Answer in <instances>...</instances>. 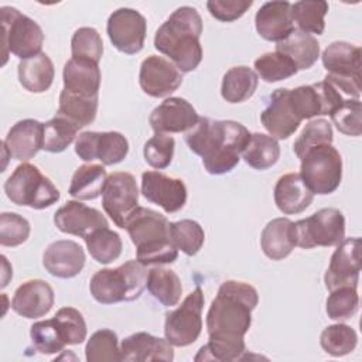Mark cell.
Masks as SVG:
<instances>
[{
	"label": "cell",
	"mask_w": 362,
	"mask_h": 362,
	"mask_svg": "<svg viewBox=\"0 0 362 362\" xmlns=\"http://www.w3.org/2000/svg\"><path fill=\"white\" fill-rule=\"evenodd\" d=\"M4 192L13 204L33 209H45L59 199V191L52 181L30 163L16 167L4 182Z\"/></svg>",
	"instance_id": "cell-6"
},
{
	"label": "cell",
	"mask_w": 362,
	"mask_h": 362,
	"mask_svg": "<svg viewBox=\"0 0 362 362\" xmlns=\"http://www.w3.org/2000/svg\"><path fill=\"white\" fill-rule=\"evenodd\" d=\"M55 226L68 235L86 238L92 232L107 228V219L100 211L79 201H68L54 214Z\"/></svg>",
	"instance_id": "cell-21"
},
{
	"label": "cell",
	"mask_w": 362,
	"mask_h": 362,
	"mask_svg": "<svg viewBox=\"0 0 362 362\" xmlns=\"http://www.w3.org/2000/svg\"><path fill=\"white\" fill-rule=\"evenodd\" d=\"M33 348L44 355L61 352L66 345L54 318L34 322L30 329Z\"/></svg>",
	"instance_id": "cell-44"
},
{
	"label": "cell",
	"mask_w": 362,
	"mask_h": 362,
	"mask_svg": "<svg viewBox=\"0 0 362 362\" xmlns=\"http://www.w3.org/2000/svg\"><path fill=\"white\" fill-rule=\"evenodd\" d=\"M361 272V239H342L334 250L324 276L325 287L331 291L338 287H356Z\"/></svg>",
	"instance_id": "cell-16"
},
{
	"label": "cell",
	"mask_w": 362,
	"mask_h": 362,
	"mask_svg": "<svg viewBox=\"0 0 362 362\" xmlns=\"http://www.w3.org/2000/svg\"><path fill=\"white\" fill-rule=\"evenodd\" d=\"M98 113V96L89 98L62 89L57 116H61L79 129L90 124Z\"/></svg>",
	"instance_id": "cell-33"
},
{
	"label": "cell",
	"mask_w": 362,
	"mask_h": 362,
	"mask_svg": "<svg viewBox=\"0 0 362 362\" xmlns=\"http://www.w3.org/2000/svg\"><path fill=\"white\" fill-rule=\"evenodd\" d=\"M297 246H335L345 238V218L337 208H322L305 219L294 222Z\"/></svg>",
	"instance_id": "cell-11"
},
{
	"label": "cell",
	"mask_w": 362,
	"mask_h": 362,
	"mask_svg": "<svg viewBox=\"0 0 362 362\" xmlns=\"http://www.w3.org/2000/svg\"><path fill=\"white\" fill-rule=\"evenodd\" d=\"M17 72L21 86L31 93L48 90L55 75L54 64L45 52L20 61Z\"/></svg>",
	"instance_id": "cell-30"
},
{
	"label": "cell",
	"mask_w": 362,
	"mask_h": 362,
	"mask_svg": "<svg viewBox=\"0 0 362 362\" xmlns=\"http://www.w3.org/2000/svg\"><path fill=\"white\" fill-rule=\"evenodd\" d=\"M85 252L74 240H55L45 249L42 264L45 270L58 279H72L78 276L85 266Z\"/></svg>",
	"instance_id": "cell-22"
},
{
	"label": "cell",
	"mask_w": 362,
	"mask_h": 362,
	"mask_svg": "<svg viewBox=\"0 0 362 362\" xmlns=\"http://www.w3.org/2000/svg\"><path fill=\"white\" fill-rule=\"evenodd\" d=\"M59 332L66 345H79L86 339V322L74 307H62L54 315Z\"/></svg>",
	"instance_id": "cell-48"
},
{
	"label": "cell",
	"mask_w": 362,
	"mask_h": 362,
	"mask_svg": "<svg viewBox=\"0 0 362 362\" xmlns=\"http://www.w3.org/2000/svg\"><path fill=\"white\" fill-rule=\"evenodd\" d=\"M322 349L332 356H344L351 354L358 344V334L346 324H334L327 327L320 337Z\"/></svg>",
	"instance_id": "cell-42"
},
{
	"label": "cell",
	"mask_w": 362,
	"mask_h": 362,
	"mask_svg": "<svg viewBox=\"0 0 362 362\" xmlns=\"http://www.w3.org/2000/svg\"><path fill=\"white\" fill-rule=\"evenodd\" d=\"M332 127L325 119H315L310 120L303 132L300 133L298 139L293 144L294 154L301 158L303 154L318 144H332Z\"/></svg>",
	"instance_id": "cell-49"
},
{
	"label": "cell",
	"mask_w": 362,
	"mask_h": 362,
	"mask_svg": "<svg viewBox=\"0 0 362 362\" xmlns=\"http://www.w3.org/2000/svg\"><path fill=\"white\" fill-rule=\"evenodd\" d=\"M321 59L328 72L324 79L351 99H359L361 48L345 41H334L324 49Z\"/></svg>",
	"instance_id": "cell-7"
},
{
	"label": "cell",
	"mask_w": 362,
	"mask_h": 362,
	"mask_svg": "<svg viewBox=\"0 0 362 362\" xmlns=\"http://www.w3.org/2000/svg\"><path fill=\"white\" fill-rule=\"evenodd\" d=\"M259 303L257 290L245 281L226 280L212 300L206 314L209 341L201 346L195 361L230 362L243 359L245 334L252 324V311Z\"/></svg>",
	"instance_id": "cell-1"
},
{
	"label": "cell",
	"mask_w": 362,
	"mask_h": 362,
	"mask_svg": "<svg viewBox=\"0 0 362 362\" xmlns=\"http://www.w3.org/2000/svg\"><path fill=\"white\" fill-rule=\"evenodd\" d=\"M107 173L100 164H83L76 168L71 178L69 195L81 199L89 201L98 198L105 187Z\"/></svg>",
	"instance_id": "cell-34"
},
{
	"label": "cell",
	"mask_w": 362,
	"mask_h": 362,
	"mask_svg": "<svg viewBox=\"0 0 362 362\" xmlns=\"http://www.w3.org/2000/svg\"><path fill=\"white\" fill-rule=\"evenodd\" d=\"M0 16L3 28V65L7 62L10 52L21 61L41 54L44 33L37 21L10 6H3Z\"/></svg>",
	"instance_id": "cell-8"
},
{
	"label": "cell",
	"mask_w": 362,
	"mask_h": 362,
	"mask_svg": "<svg viewBox=\"0 0 362 362\" xmlns=\"http://www.w3.org/2000/svg\"><path fill=\"white\" fill-rule=\"evenodd\" d=\"M75 153L83 161L113 165L126 158L129 141L119 132H83L75 140Z\"/></svg>",
	"instance_id": "cell-13"
},
{
	"label": "cell",
	"mask_w": 362,
	"mask_h": 362,
	"mask_svg": "<svg viewBox=\"0 0 362 362\" xmlns=\"http://www.w3.org/2000/svg\"><path fill=\"white\" fill-rule=\"evenodd\" d=\"M54 300L52 287L45 280L34 279L18 286L11 300V308L18 315L34 320L48 314Z\"/></svg>",
	"instance_id": "cell-23"
},
{
	"label": "cell",
	"mask_w": 362,
	"mask_h": 362,
	"mask_svg": "<svg viewBox=\"0 0 362 362\" xmlns=\"http://www.w3.org/2000/svg\"><path fill=\"white\" fill-rule=\"evenodd\" d=\"M146 287L164 307L177 305L182 294V284L178 274L174 270L164 267H153L148 270Z\"/></svg>",
	"instance_id": "cell-35"
},
{
	"label": "cell",
	"mask_w": 362,
	"mask_h": 362,
	"mask_svg": "<svg viewBox=\"0 0 362 362\" xmlns=\"http://www.w3.org/2000/svg\"><path fill=\"white\" fill-rule=\"evenodd\" d=\"M148 270L143 263L129 260L116 269L98 270L90 281L89 291L100 304L137 300L147 286Z\"/></svg>",
	"instance_id": "cell-5"
},
{
	"label": "cell",
	"mask_w": 362,
	"mask_h": 362,
	"mask_svg": "<svg viewBox=\"0 0 362 362\" xmlns=\"http://www.w3.org/2000/svg\"><path fill=\"white\" fill-rule=\"evenodd\" d=\"M328 13V3L324 0H303L291 4L293 21L305 34H322L325 28L324 17Z\"/></svg>",
	"instance_id": "cell-37"
},
{
	"label": "cell",
	"mask_w": 362,
	"mask_h": 362,
	"mask_svg": "<svg viewBox=\"0 0 362 362\" xmlns=\"http://www.w3.org/2000/svg\"><path fill=\"white\" fill-rule=\"evenodd\" d=\"M276 51L288 57L297 69L311 68L320 57V44L317 38L300 30H294L287 38L277 42Z\"/></svg>",
	"instance_id": "cell-31"
},
{
	"label": "cell",
	"mask_w": 362,
	"mask_h": 362,
	"mask_svg": "<svg viewBox=\"0 0 362 362\" xmlns=\"http://www.w3.org/2000/svg\"><path fill=\"white\" fill-rule=\"evenodd\" d=\"M79 127L69 120L55 116L44 123V141L42 150L48 153L64 151L76 137Z\"/></svg>",
	"instance_id": "cell-43"
},
{
	"label": "cell",
	"mask_w": 362,
	"mask_h": 362,
	"mask_svg": "<svg viewBox=\"0 0 362 362\" xmlns=\"http://www.w3.org/2000/svg\"><path fill=\"white\" fill-rule=\"evenodd\" d=\"M300 175L313 194L334 192L342 180V157L332 144L308 148L300 158Z\"/></svg>",
	"instance_id": "cell-9"
},
{
	"label": "cell",
	"mask_w": 362,
	"mask_h": 362,
	"mask_svg": "<svg viewBox=\"0 0 362 362\" xmlns=\"http://www.w3.org/2000/svg\"><path fill=\"white\" fill-rule=\"evenodd\" d=\"M141 194L147 201L161 206L167 214L178 212L187 202V187L184 181L160 171H146L141 174Z\"/></svg>",
	"instance_id": "cell-18"
},
{
	"label": "cell",
	"mask_w": 362,
	"mask_h": 362,
	"mask_svg": "<svg viewBox=\"0 0 362 362\" xmlns=\"http://www.w3.org/2000/svg\"><path fill=\"white\" fill-rule=\"evenodd\" d=\"M3 260V280H1V288H4L8 284V280L13 276V269L8 266V262L6 259V256H1Z\"/></svg>",
	"instance_id": "cell-53"
},
{
	"label": "cell",
	"mask_w": 362,
	"mask_h": 362,
	"mask_svg": "<svg viewBox=\"0 0 362 362\" xmlns=\"http://www.w3.org/2000/svg\"><path fill=\"white\" fill-rule=\"evenodd\" d=\"M314 199V194L303 181L300 173L281 175L274 187V204L286 215L305 211Z\"/></svg>",
	"instance_id": "cell-27"
},
{
	"label": "cell",
	"mask_w": 362,
	"mask_h": 362,
	"mask_svg": "<svg viewBox=\"0 0 362 362\" xmlns=\"http://www.w3.org/2000/svg\"><path fill=\"white\" fill-rule=\"evenodd\" d=\"M106 33L117 51L133 55L143 49L147 23L139 11L122 7L109 16Z\"/></svg>",
	"instance_id": "cell-14"
},
{
	"label": "cell",
	"mask_w": 362,
	"mask_h": 362,
	"mask_svg": "<svg viewBox=\"0 0 362 362\" xmlns=\"http://www.w3.org/2000/svg\"><path fill=\"white\" fill-rule=\"evenodd\" d=\"M195 107L182 98H167L153 109L148 123L154 133H187L198 122Z\"/></svg>",
	"instance_id": "cell-19"
},
{
	"label": "cell",
	"mask_w": 362,
	"mask_h": 362,
	"mask_svg": "<svg viewBox=\"0 0 362 362\" xmlns=\"http://www.w3.org/2000/svg\"><path fill=\"white\" fill-rule=\"evenodd\" d=\"M89 255L102 264H109L122 255L123 243L117 232L109 228H100L85 239Z\"/></svg>",
	"instance_id": "cell-38"
},
{
	"label": "cell",
	"mask_w": 362,
	"mask_h": 362,
	"mask_svg": "<svg viewBox=\"0 0 362 362\" xmlns=\"http://www.w3.org/2000/svg\"><path fill=\"white\" fill-rule=\"evenodd\" d=\"M290 100L297 116L301 120H308L315 116L331 115L342 103L344 98L338 89L324 79L291 89Z\"/></svg>",
	"instance_id": "cell-15"
},
{
	"label": "cell",
	"mask_w": 362,
	"mask_h": 362,
	"mask_svg": "<svg viewBox=\"0 0 362 362\" xmlns=\"http://www.w3.org/2000/svg\"><path fill=\"white\" fill-rule=\"evenodd\" d=\"M72 58L89 59L99 64L103 55V41L93 27L78 28L71 40Z\"/></svg>",
	"instance_id": "cell-46"
},
{
	"label": "cell",
	"mask_w": 362,
	"mask_h": 362,
	"mask_svg": "<svg viewBox=\"0 0 362 362\" xmlns=\"http://www.w3.org/2000/svg\"><path fill=\"white\" fill-rule=\"evenodd\" d=\"M256 31L266 41L280 42L287 38L296 28L291 16V3L267 1L255 16Z\"/></svg>",
	"instance_id": "cell-24"
},
{
	"label": "cell",
	"mask_w": 362,
	"mask_h": 362,
	"mask_svg": "<svg viewBox=\"0 0 362 362\" xmlns=\"http://www.w3.org/2000/svg\"><path fill=\"white\" fill-rule=\"evenodd\" d=\"M250 139L249 130L235 120H214L199 117L185 133L191 151L201 156L205 170L212 175L230 173Z\"/></svg>",
	"instance_id": "cell-2"
},
{
	"label": "cell",
	"mask_w": 362,
	"mask_h": 362,
	"mask_svg": "<svg viewBox=\"0 0 362 362\" xmlns=\"http://www.w3.org/2000/svg\"><path fill=\"white\" fill-rule=\"evenodd\" d=\"M174 147L175 140L171 136L156 133L144 144V160L150 167L156 170H163L171 164L174 157Z\"/></svg>",
	"instance_id": "cell-50"
},
{
	"label": "cell",
	"mask_w": 362,
	"mask_h": 362,
	"mask_svg": "<svg viewBox=\"0 0 362 362\" xmlns=\"http://www.w3.org/2000/svg\"><path fill=\"white\" fill-rule=\"evenodd\" d=\"M62 78L64 89L72 93L89 98H95L99 93L100 69L99 64L93 61L71 58L64 65Z\"/></svg>",
	"instance_id": "cell-28"
},
{
	"label": "cell",
	"mask_w": 362,
	"mask_h": 362,
	"mask_svg": "<svg viewBox=\"0 0 362 362\" xmlns=\"http://www.w3.org/2000/svg\"><path fill=\"white\" fill-rule=\"evenodd\" d=\"M257 74L245 65L228 69L222 78L221 95L229 103H242L253 96L257 89Z\"/></svg>",
	"instance_id": "cell-32"
},
{
	"label": "cell",
	"mask_w": 362,
	"mask_h": 362,
	"mask_svg": "<svg viewBox=\"0 0 362 362\" xmlns=\"http://www.w3.org/2000/svg\"><path fill=\"white\" fill-rule=\"evenodd\" d=\"M335 127L346 134L358 137L362 133V105L359 99H344L329 115Z\"/></svg>",
	"instance_id": "cell-47"
},
{
	"label": "cell",
	"mask_w": 362,
	"mask_h": 362,
	"mask_svg": "<svg viewBox=\"0 0 362 362\" xmlns=\"http://www.w3.org/2000/svg\"><path fill=\"white\" fill-rule=\"evenodd\" d=\"M139 83L146 95L165 98L181 86L182 72L164 57L148 55L140 65Z\"/></svg>",
	"instance_id": "cell-17"
},
{
	"label": "cell",
	"mask_w": 362,
	"mask_h": 362,
	"mask_svg": "<svg viewBox=\"0 0 362 362\" xmlns=\"http://www.w3.org/2000/svg\"><path fill=\"white\" fill-rule=\"evenodd\" d=\"M255 72L267 83L287 79L298 72L294 62L281 52H266L255 61Z\"/></svg>",
	"instance_id": "cell-41"
},
{
	"label": "cell",
	"mask_w": 362,
	"mask_h": 362,
	"mask_svg": "<svg viewBox=\"0 0 362 362\" xmlns=\"http://www.w3.org/2000/svg\"><path fill=\"white\" fill-rule=\"evenodd\" d=\"M252 4V0H209L206 1V8L214 18L230 23L240 18Z\"/></svg>",
	"instance_id": "cell-52"
},
{
	"label": "cell",
	"mask_w": 362,
	"mask_h": 362,
	"mask_svg": "<svg viewBox=\"0 0 362 362\" xmlns=\"http://www.w3.org/2000/svg\"><path fill=\"white\" fill-rule=\"evenodd\" d=\"M263 127L274 139L286 140L300 127L301 119L297 116L291 100L290 89L279 88L270 95L269 105L260 115Z\"/></svg>",
	"instance_id": "cell-20"
},
{
	"label": "cell",
	"mask_w": 362,
	"mask_h": 362,
	"mask_svg": "<svg viewBox=\"0 0 362 362\" xmlns=\"http://www.w3.org/2000/svg\"><path fill=\"white\" fill-rule=\"evenodd\" d=\"M325 311L334 321H344L354 317L359 308V296L356 287L344 286L329 291Z\"/></svg>",
	"instance_id": "cell-45"
},
{
	"label": "cell",
	"mask_w": 362,
	"mask_h": 362,
	"mask_svg": "<svg viewBox=\"0 0 362 362\" xmlns=\"http://www.w3.org/2000/svg\"><path fill=\"white\" fill-rule=\"evenodd\" d=\"M28 221L16 212H3L0 215V243L1 246L16 247L23 245L30 236Z\"/></svg>",
	"instance_id": "cell-51"
},
{
	"label": "cell",
	"mask_w": 362,
	"mask_h": 362,
	"mask_svg": "<svg viewBox=\"0 0 362 362\" xmlns=\"http://www.w3.org/2000/svg\"><path fill=\"white\" fill-rule=\"evenodd\" d=\"M204 301V291L197 286L181 305L165 314L164 335L173 346H188L198 339L202 331Z\"/></svg>",
	"instance_id": "cell-10"
},
{
	"label": "cell",
	"mask_w": 362,
	"mask_h": 362,
	"mask_svg": "<svg viewBox=\"0 0 362 362\" xmlns=\"http://www.w3.org/2000/svg\"><path fill=\"white\" fill-rule=\"evenodd\" d=\"M124 229L136 246V259L144 266L168 264L177 260L178 249L170 236V222L160 212L137 206Z\"/></svg>",
	"instance_id": "cell-4"
},
{
	"label": "cell",
	"mask_w": 362,
	"mask_h": 362,
	"mask_svg": "<svg viewBox=\"0 0 362 362\" xmlns=\"http://www.w3.org/2000/svg\"><path fill=\"white\" fill-rule=\"evenodd\" d=\"M242 157L252 168L263 171L273 167L280 158V144L277 139L264 133L250 134Z\"/></svg>",
	"instance_id": "cell-36"
},
{
	"label": "cell",
	"mask_w": 362,
	"mask_h": 362,
	"mask_svg": "<svg viewBox=\"0 0 362 362\" xmlns=\"http://www.w3.org/2000/svg\"><path fill=\"white\" fill-rule=\"evenodd\" d=\"M88 362H119L122 361L119 339L115 331L102 328L90 335L85 346Z\"/></svg>",
	"instance_id": "cell-39"
},
{
	"label": "cell",
	"mask_w": 362,
	"mask_h": 362,
	"mask_svg": "<svg viewBox=\"0 0 362 362\" xmlns=\"http://www.w3.org/2000/svg\"><path fill=\"white\" fill-rule=\"evenodd\" d=\"M170 236L174 246L187 256L197 255L205 242L202 226L192 219L170 222Z\"/></svg>",
	"instance_id": "cell-40"
},
{
	"label": "cell",
	"mask_w": 362,
	"mask_h": 362,
	"mask_svg": "<svg viewBox=\"0 0 362 362\" xmlns=\"http://www.w3.org/2000/svg\"><path fill=\"white\" fill-rule=\"evenodd\" d=\"M102 206L113 223L124 229L129 216L139 206V188L133 174L116 171L107 175L102 191Z\"/></svg>",
	"instance_id": "cell-12"
},
{
	"label": "cell",
	"mask_w": 362,
	"mask_h": 362,
	"mask_svg": "<svg viewBox=\"0 0 362 362\" xmlns=\"http://www.w3.org/2000/svg\"><path fill=\"white\" fill-rule=\"evenodd\" d=\"M122 361H173V345L160 337L148 332H134L126 337L120 344Z\"/></svg>",
	"instance_id": "cell-26"
},
{
	"label": "cell",
	"mask_w": 362,
	"mask_h": 362,
	"mask_svg": "<svg viewBox=\"0 0 362 362\" xmlns=\"http://www.w3.org/2000/svg\"><path fill=\"white\" fill-rule=\"evenodd\" d=\"M42 141L44 123L34 119H24L11 126L3 146L10 153V157L27 161L42 150Z\"/></svg>",
	"instance_id": "cell-25"
},
{
	"label": "cell",
	"mask_w": 362,
	"mask_h": 362,
	"mask_svg": "<svg viewBox=\"0 0 362 362\" xmlns=\"http://www.w3.org/2000/svg\"><path fill=\"white\" fill-rule=\"evenodd\" d=\"M202 18L191 6L178 7L158 27L154 35V48L167 55L181 72H191L202 61Z\"/></svg>",
	"instance_id": "cell-3"
},
{
	"label": "cell",
	"mask_w": 362,
	"mask_h": 362,
	"mask_svg": "<svg viewBox=\"0 0 362 362\" xmlns=\"http://www.w3.org/2000/svg\"><path fill=\"white\" fill-rule=\"evenodd\" d=\"M263 253L272 260H283L297 246L294 222L288 218H274L266 223L260 236Z\"/></svg>",
	"instance_id": "cell-29"
}]
</instances>
